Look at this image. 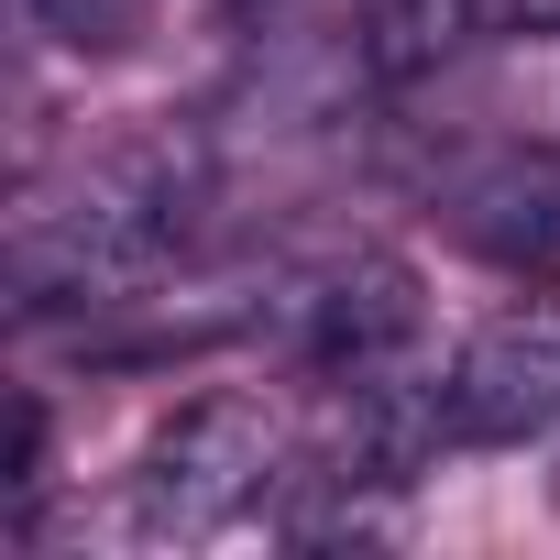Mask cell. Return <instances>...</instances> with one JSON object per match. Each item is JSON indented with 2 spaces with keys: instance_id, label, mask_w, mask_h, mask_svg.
I'll return each instance as SVG.
<instances>
[{
  "instance_id": "obj_1",
  "label": "cell",
  "mask_w": 560,
  "mask_h": 560,
  "mask_svg": "<svg viewBox=\"0 0 560 560\" xmlns=\"http://www.w3.org/2000/svg\"><path fill=\"white\" fill-rule=\"evenodd\" d=\"M187 220H198V165L176 143H110V154H89V165H67L56 187L23 198L12 287H23V308L121 298L187 242Z\"/></svg>"
},
{
  "instance_id": "obj_2",
  "label": "cell",
  "mask_w": 560,
  "mask_h": 560,
  "mask_svg": "<svg viewBox=\"0 0 560 560\" xmlns=\"http://www.w3.org/2000/svg\"><path fill=\"white\" fill-rule=\"evenodd\" d=\"M275 472H287V418L264 396H198L154 429V451L132 472V527L143 538H209L242 505H264Z\"/></svg>"
},
{
  "instance_id": "obj_3",
  "label": "cell",
  "mask_w": 560,
  "mask_h": 560,
  "mask_svg": "<svg viewBox=\"0 0 560 560\" xmlns=\"http://www.w3.org/2000/svg\"><path fill=\"white\" fill-rule=\"evenodd\" d=\"M287 330H298V363L319 385L385 374V363L418 352V275L396 253H341V264H319L308 287L287 298Z\"/></svg>"
},
{
  "instance_id": "obj_4",
  "label": "cell",
  "mask_w": 560,
  "mask_h": 560,
  "mask_svg": "<svg viewBox=\"0 0 560 560\" xmlns=\"http://www.w3.org/2000/svg\"><path fill=\"white\" fill-rule=\"evenodd\" d=\"M440 396H451V440H472V451L549 429V418H560V308L538 298V308L483 319V330L451 352Z\"/></svg>"
},
{
  "instance_id": "obj_5",
  "label": "cell",
  "mask_w": 560,
  "mask_h": 560,
  "mask_svg": "<svg viewBox=\"0 0 560 560\" xmlns=\"http://www.w3.org/2000/svg\"><path fill=\"white\" fill-rule=\"evenodd\" d=\"M451 231L483 264L549 287L560 275V143H527V154H494L483 176H462L451 187Z\"/></svg>"
},
{
  "instance_id": "obj_6",
  "label": "cell",
  "mask_w": 560,
  "mask_h": 560,
  "mask_svg": "<svg viewBox=\"0 0 560 560\" xmlns=\"http://www.w3.org/2000/svg\"><path fill=\"white\" fill-rule=\"evenodd\" d=\"M472 34H483V0H363V12H352V56H363V78H385V89L451 67Z\"/></svg>"
},
{
  "instance_id": "obj_7",
  "label": "cell",
  "mask_w": 560,
  "mask_h": 560,
  "mask_svg": "<svg viewBox=\"0 0 560 560\" xmlns=\"http://www.w3.org/2000/svg\"><path fill=\"white\" fill-rule=\"evenodd\" d=\"M23 12H34L67 56H121V45L143 34V12H154V0H23Z\"/></svg>"
},
{
  "instance_id": "obj_8",
  "label": "cell",
  "mask_w": 560,
  "mask_h": 560,
  "mask_svg": "<svg viewBox=\"0 0 560 560\" xmlns=\"http://www.w3.org/2000/svg\"><path fill=\"white\" fill-rule=\"evenodd\" d=\"M45 494V396H12V505Z\"/></svg>"
},
{
  "instance_id": "obj_9",
  "label": "cell",
  "mask_w": 560,
  "mask_h": 560,
  "mask_svg": "<svg viewBox=\"0 0 560 560\" xmlns=\"http://www.w3.org/2000/svg\"><path fill=\"white\" fill-rule=\"evenodd\" d=\"M483 34H560V0H483Z\"/></svg>"
}]
</instances>
